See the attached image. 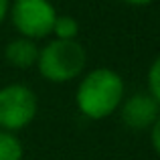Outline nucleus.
<instances>
[{
  "label": "nucleus",
  "mask_w": 160,
  "mask_h": 160,
  "mask_svg": "<svg viewBox=\"0 0 160 160\" xmlns=\"http://www.w3.org/2000/svg\"><path fill=\"white\" fill-rule=\"evenodd\" d=\"M126 85L122 75L108 67H98L81 79L75 93V103L89 120H106L120 109Z\"/></svg>",
  "instance_id": "nucleus-1"
},
{
  "label": "nucleus",
  "mask_w": 160,
  "mask_h": 160,
  "mask_svg": "<svg viewBox=\"0 0 160 160\" xmlns=\"http://www.w3.org/2000/svg\"><path fill=\"white\" fill-rule=\"evenodd\" d=\"M160 113V106L150 93H134L120 106V118L130 130H150Z\"/></svg>",
  "instance_id": "nucleus-5"
},
{
  "label": "nucleus",
  "mask_w": 160,
  "mask_h": 160,
  "mask_svg": "<svg viewBox=\"0 0 160 160\" xmlns=\"http://www.w3.org/2000/svg\"><path fill=\"white\" fill-rule=\"evenodd\" d=\"M148 93L160 106V55L152 61V65L148 69Z\"/></svg>",
  "instance_id": "nucleus-9"
},
{
  "label": "nucleus",
  "mask_w": 160,
  "mask_h": 160,
  "mask_svg": "<svg viewBox=\"0 0 160 160\" xmlns=\"http://www.w3.org/2000/svg\"><path fill=\"white\" fill-rule=\"evenodd\" d=\"M39 102L31 87L12 83L0 87V130L18 132L27 128L37 116Z\"/></svg>",
  "instance_id": "nucleus-3"
},
{
  "label": "nucleus",
  "mask_w": 160,
  "mask_h": 160,
  "mask_svg": "<svg viewBox=\"0 0 160 160\" xmlns=\"http://www.w3.org/2000/svg\"><path fill=\"white\" fill-rule=\"evenodd\" d=\"M24 150L18 136L6 130H0V160H22Z\"/></svg>",
  "instance_id": "nucleus-7"
},
{
  "label": "nucleus",
  "mask_w": 160,
  "mask_h": 160,
  "mask_svg": "<svg viewBox=\"0 0 160 160\" xmlns=\"http://www.w3.org/2000/svg\"><path fill=\"white\" fill-rule=\"evenodd\" d=\"M8 14L20 37L31 41L51 35L57 18V10L49 0H14Z\"/></svg>",
  "instance_id": "nucleus-4"
},
{
  "label": "nucleus",
  "mask_w": 160,
  "mask_h": 160,
  "mask_svg": "<svg viewBox=\"0 0 160 160\" xmlns=\"http://www.w3.org/2000/svg\"><path fill=\"white\" fill-rule=\"evenodd\" d=\"M4 59H6L8 65L16 67V69H31V67L37 65L39 47H37L35 41L18 37L4 47Z\"/></svg>",
  "instance_id": "nucleus-6"
},
{
  "label": "nucleus",
  "mask_w": 160,
  "mask_h": 160,
  "mask_svg": "<svg viewBox=\"0 0 160 160\" xmlns=\"http://www.w3.org/2000/svg\"><path fill=\"white\" fill-rule=\"evenodd\" d=\"M122 2L130 4V6H146V4L154 2V0H122Z\"/></svg>",
  "instance_id": "nucleus-12"
},
{
  "label": "nucleus",
  "mask_w": 160,
  "mask_h": 160,
  "mask_svg": "<svg viewBox=\"0 0 160 160\" xmlns=\"http://www.w3.org/2000/svg\"><path fill=\"white\" fill-rule=\"evenodd\" d=\"M77 32H79V22L69 14H63L55 18V24H53V32L57 39L61 41H77Z\"/></svg>",
  "instance_id": "nucleus-8"
},
{
  "label": "nucleus",
  "mask_w": 160,
  "mask_h": 160,
  "mask_svg": "<svg viewBox=\"0 0 160 160\" xmlns=\"http://www.w3.org/2000/svg\"><path fill=\"white\" fill-rule=\"evenodd\" d=\"M150 144H152L154 152L160 154V113H158L156 122L152 124V128H150Z\"/></svg>",
  "instance_id": "nucleus-10"
},
{
  "label": "nucleus",
  "mask_w": 160,
  "mask_h": 160,
  "mask_svg": "<svg viewBox=\"0 0 160 160\" xmlns=\"http://www.w3.org/2000/svg\"><path fill=\"white\" fill-rule=\"evenodd\" d=\"M87 63V53L79 41L55 39L39 49L37 69L41 77L51 83H67L81 75Z\"/></svg>",
  "instance_id": "nucleus-2"
},
{
  "label": "nucleus",
  "mask_w": 160,
  "mask_h": 160,
  "mask_svg": "<svg viewBox=\"0 0 160 160\" xmlns=\"http://www.w3.org/2000/svg\"><path fill=\"white\" fill-rule=\"evenodd\" d=\"M8 10H10V0H0V24L6 20Z\"/></svg>",
  "instance_id": "nucleus-11"
}]
</instances>
